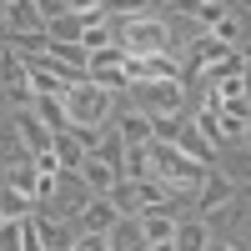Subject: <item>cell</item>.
Segmentation results:
<instances>
[{"label": "cell", "instance_id": "6da1fadb", "mask_svg": "<svg viewBox=\"0 0 251 251\" xmlns=\"http://www.w3.org/2000/svg\"><path fill=\"white\" fill-rule=\"evenodd\" d=\"M66 116H71V126H96L100 131V126H111V116H116V96L100 91L86 75V80H75L66 91Z\"/></svg>", "mask_w": 251, "mask_h": 251}, {"label": "cell", "instance_id": "7a4b0ae2", "mask_svg": "<svg viewBox=\"0 0 251 251\" xmlns=\"http://www.w3.org/2000/svg\"><path fill=\"white\" fill-rule=\"evenodd\" d=\"M116 40L131 55H156L171 50V20L166 15H141V20H116Z\"/></svg>", "mask_w": 251, "mask_h": 251}, {"label": "cell", "instance_id": "3957f363", "mask_svg": "<svg viewBox=\"0 0 251 251\" xmlns=\"http://www.w3.org/2000/svg\"><path fill=\"white\" fill-rule=\"evenodd\" d=\"M131 91H136V111H146V116H176L181 121L186 80H156V86H131Z\"/></svg>", "mask_w": 251, "mask_h": 251}, {"label": "cell", "instance_id": "277c9868", "mask_svg": "<svg viewBox=\"0 0 251 251\" xmlns=\"http://www.w3.org/2000/svg\"><path fill=\"white\" fill-rule=\"evenodd\" d=\"M10 131L20 136V146H25L30 156H40V151H50V141H55V131H50V126L40 121V116H35L30 106H25V111H10Z\"/></svg>", "mask_w": 251, "mask_h": 251}, {"label": "cell", "instance_id": "5b68a950", "mask_svg": "<svg viewBox=\"0 0 251 251\" xmlns=\"http://www.w3.org/2000/svg\"><path fill=\"white\" fill-rule=\"evenodd\" d=\"M236 201V181L231 176H221V171H211L201 181V191H196V211H206V216H216V211H226V206ZM201 216V221H206Z\"/></svg>", "mask_w": 251, "mask_h": 251}, {"label": "cell", "instance_id": "8992f818", "mask_svg": "<svg viewBox=\"0 0 251 251\" xmlns=\"http://www.w3.org/2000/svg\"><path fill=\"white\" fill-rule=\"evenodd\" d=\"M40 211V201L30 191H20L15 181H0V221H30Z\"/></svg>", "mask_w": 251, "mask_h": 251}, {"label": "cell", "instance_id": "52a82bcc", "mask_svg": "<svg viewBox=\"0 0 251 251\" xmlns=\"http://www.w3.org/2000/svg\"><path fill=\"white\" fill-rule=\"evenodd\" d=\"M80 186H86V191L91 196H111V186L121 181V171H116V166H106V161H100V156H86V161H80Z\"/></svg>", "mask_w": 251, "mask_h": 251}, {"label": "cell", "instance_id": "ba28073f", "mask_svg": "<svg viewBox=\"0 0 251 251\" xmlns=\"http://www.w3.org/2000/svg\"><path fill=\"white\" fill-rule=\"evenodd\" d=\"M35 221H40V241H46V251H75L80 226H71L66 216H35Z\"/></svg>", "mask_w": 251, "mask_h": 251}, {"label": "cell", "instance_id": "9c48e42d", "mask_svg": "<svg viewBox=\"0 0 251 251\" xmlns=\"http://www.w3.org/2000/svg\"><path fill=\"white\" fill-rule=\"evenodd\" d=\"M176 206H156V211H141V231H146V246H156V241H171L176 236Z\"/></svg>", "mask_w": 251, "mask_h": 251}, {"label": "cell", "instance_id": "30bf717a", "mask_svg": "<svg viewBox=\"0 0 251 251\" xmlns=\"http://www.w3.org/2000/svg\"><path fill=\"white\" fill-rule=\"evenodd\" d=\"M116 221H121V211L111 206V196H91L80 206V231H111Z\"/></svg>", "mask_w": 251, "mask_h": 251}, {"label": "cell", "instance_id": "8fae6325", "mask_svg": "<svg viewBox=\"0 0 251 251\" xmlns=\"http://www.w3.org/2000/svg\"><path fill=\"white\" fill-rule=\"evenodd\" d=\"M30 30H46L35 0H15V5H5V35H30Z\"/></svg>", "mask_w": 251, "mask_h": 251}, {"label": "cell", "instance_id": "7c38bea8", "mask_svg": "<svg viewBox=\"0 0 251 251\" xmlns=\"http://www.w3.org/2000/svg\"><path fill=\"white\" fill-rule=\"evenodd\" d=\"M116 131L126 136V146H151L156 141V121L146 111H126V116H116Z\"/></svg>", "mask_w": 251, "mask_h": 251}, {"label": "cell", "instance_id": "4fadbf2b", "mask_svg": "<svg viewBox=\"0 0 251 251\" xmlns=\"http://www.w3.org/2000/svg\"><path fill=\"white\" fill-rule=\"evenodd\" d=\"M50 151H55V161H60V171H80V161H86L91 151H86V146H80V136L75 131H55V141H50Z\"/></svg>", "mask_w": 251, "mask_h": 251}, {"label": "cell", "instance_id": "5bb4252c", "mask_svg": "<svg viewBox=\"0 0 251 251\" xmlns=\"http://www.w3.org/2000/svg\"><path fill=\"white\" fill-rule=\"evenodd\" d=\"M136 186V201H141V211H156V206H176V191H171V181H161V176H146V181H131Z\"/></svg>", "mask_w": 251, "mask_h": 251}, {"label": "cell", "instance_id": "9a60e30c", "mask_svg": "<svg viewBox=\"0 0 251 251\" xmlns=\"http://www.w3.org/2000/svg\"><path fill=\"white\" fill-rule=\"evenodd\" d=\"M171 241H176V251H211V221H201V216L186 221L181 216V226H176Z\"/></svg>", "mask_w": 251, "mask_h": 251}, {"label": "cell", "instance_id": "2e32d148", "mask_svg": "<svg viewBox=\"0 0 251 251\" xmlns=\"http://www.w3.org/2000/svg\"><path fill=\"white\" fill-rule=\"evenodd\" d=\"M176 151H181V156H191V161H201V166H211V156H216V146L206 141V136L196 131L191 121H181V136H176Z\"/></svg>", "mask_w": 251, "mask_h": 251}, {"label": "cell", "instance_id": "e0dca14e", "mask_svg": "<svg viewBox=\"0 0 251 251\" xmlns=\"http://www.w3.org/2000/svg\"><path fill=\"white\" fill-rule=\"evenodd\" d=\"M111 251H146V231H141V216H121L111 226Z\"/></svg>", "mask_w": 251, "mask_h": 251}, {"label": "cell", "instance_id": "ac0fdd59", "mask_svg": "<svg viewBox=\"0 0 251 251\" xmlns=\"http://www.w3.org/2000/svg\"><path fill=\"white\" fill-rule=\"evenodd\" d=\"M30 111L50 126V131H71V116H66V96H35Z\"/></svg>", "mask_w": 251, "mask_h": 251}, {"label": "cell", "instance_id": "d6986e66", "mask_svg": "<svg viewBox=\"0 0 251 251\" xmlns=\"http://www.w3.org/2000/svg\"><path fill=\"white\" fill-rule=\"evenodd\" d=\"M146 176H156L151 146H126V171H121V181H146Z\"/></svg>", "mask_w": 251, "mask_h": 251}, {"label": "cell", "instance_id": "ffe728a7", "mask_svg": "<svg viewBox=\"0 0 251 251\" xmlns=\"http://www.w3.org/2000/svg\"><path fill=\"white\" fill-rule=\"evenodd\" d=\"M91 156H100L106 166H116V171H126V136L116 131V121L106 126V136H100V146H96Z\"/></svg>", "mask_w": 251, "mask_h": 251}, {"label": "cell", "instance_id": "44dd1931", "mask_svg": "<svg viewBox=\"0 0 251 251\" xmlns=\"http://www.w3.org/2000/svg\"><path fill=\"white\" fill-rule=\"evenodd\" d=\"M10 166H30V151L20 146V136L5 126V131H0V171H10Z\"/></svg>", "mask_w": 251, "mask_h": 251}, {"label": "cell", "instance_id": "7402d4cb", "mask_svg": "<svg viewBox=\"0 0 251 251\" xmlns=\"http://www.w3.org/2000/svg\"><path fill=\"white\" fill-rule=\"evenodd\" d=\"M211 35L216 40H226V46H236L241 50V40H246V20H241V10H226L216 25H211Z\"/></svg>", "mask_w": 251, "mask_h": 251}, {"label": "cell", "instance_id": "603a6c76", "mask_svg": "<svg viewBox=\"0 0 251 251\" xmlns=\"http://www.w3.org/2000/svg\"><path fill=\"white\" fill-rule=\"evenodd\" d=\"M80 46H86V55H96V50L116 46V20H100V25H86V30H80Z\"/></svg>", "mask_w": 251, "mask_h": 251}, {"label": "cell", "instance_id": "cb8c5ba5", "mask_svg": "<svg viewBox=\"0 0 251 251\" xmlns=\"http://www.w3.org/2000/svg\"><path fill=\"white\" fill-rule=\"evenodd\" d=\"M111 20H141V15H156V0H106Z\"/></svg>", "mask_w": 251, "mask_h": 251}, {"label": "cell", "instance_id": "d4e9b609", "mask_svg": "<svg viewBox=\"0 0 251 251\" xmlns=\"http://www.w3.org/2000/svg\"><path fill=\"white\" fill-rule=\"evenodd\" d=\"M111 206H116L121 216H141V201H136V186H131V181H116V186H111Z\"/></svg>", "mask_w": 251, "mask_h": 251}, {"label": "cell", "instance_id": "484cf974", "mask_svg": "<svg viewBox=\"0 0 251 251\" xmlns=\"http://www.w3.org/2000/svg\"><path fill=\"white\" fill-rule=\"evenodd\" d=\"M71 15H80L86 25H100V20H111V5L106 0H71Z\"/></svg>", "mask_w": 251, "mask_h": 251}, {"label": "cell", "instance_id": "4316f807", "mask_svg": "<svg viewBox=\"0 0 251 251\" xmlns=\"http://www.w3.org/2000/svg\"><path fill=\"white\" fill-rule=\"evenodd\" d=\"M191 126H196V131H201L206 141H211V146H221V116H216L211 106H201V111L191 116Z\"/></svg>", "mask_w": 251, "mask_h": 251}, {"label": "cell", "instance_id": "83f0119b", "mask_svg": "<svg viewBox=\"0 0 251 251\" xmlns=\"http://www.w3.org/2000/svg\"><path fill=\"white\" fill-rule=\"evenodd\" d=\"M80 30H86V20H80V15H60V20H50V40H80Z\"/></svg>", "mask_w": 251, "mask_h": 251}, {"label": "cell", "instance_id": "f1b7e54d", "mask_svg": "<svg viewBox=\"0 0 251 251\" xmlns=\"http://www.w3.org/2000/svg\"><path fill=\"white\" fill-rule=\"evenodd\" d=\"M206 0H156V15H196Z\"/></svg>", "mask_w": 251, "mask_h": 251}, {"label": "cell", "instance_id": "f546056e", "mask_svg": "<svg viewBox=\"0 0 251 251\" xmlns=\"http://www.w3.org/2000/svg\"><path fill=\"white\" fill-rule=\"evenodd\" d=\"M35 10H40V20H46V30H50V20L71 15V0H35Z\"/></svg>", "mask_w": 251, "mask_h": 251}, {"label": "cell", "instance_id": "4dcf8cb0", "mask_svg": "<svg viewBox=\"0 0 251 251\" xmlns=\"http://www.w3.org/2000/svg\"><path fill=\"white\" fill-rule=\"evenodd\" d=\"M0 251H25V241H20V221H0Z\"/></svg>", "mask_w": 251, "mask_h": 251}, {"label": "cell", "instance_id": "1f68e13d", "mask_svg": "<svg viewBox=\"0 0 251 251\" xmlns=\"http://www.w3.org/2000/svg\"><path fill=\"white\" fill-rule=\"evenodd\" d=\"M75 251H111V236H106V231H80Z\"/></svg>", "mask_w": 251, "mask_h": 251}, {"label": "cell", "instance_id": "d6a6232c", "mask_svg": "<svg viewBox=\"0 0 251 251\" xmlns=\"http://www.w3.org/2000/svg\"><path fill=\"white\" fill-rule=\"evenodd\" d=\"M241 60H246V66H251V35L241 40Z\"/></svg>", "mask_w": 251, "mask_h": 251}, {"label": "cell", "instance_id": "836d02e7", "mask_svg": "<svg viewBox=\"0 0 251 251\" xmlns=\"http://www.w3.org/2000/svg\"><path fill=\"white\" fill-rule=\"evenodd\" d=\"M146 251H176V241H156V246H146Z\"/></svg>", "mask_w": 251, "mask_h": 251}, {"label": "cell", "instance_id": "e575fe53", "mask_svg": "<svg viewBox=\"0 0 251 251\" xmlns=\"http://www.w3.org/2000/svg\"><path fill=\"white\" fill-rule=\"evenodd\" d=\"M241 146H246V151H251V121H246V131H241Z\"/></svg>", "mask_w": 251, "mask_h": 251}, {"label": "cell", "instance_id": "d590c367", "mask_svg": "<svg viewBox=\"0 0 251 251\" xmlns=\"http://www.w3.org/2000/svg\"><path fill=\"white\" fill-rule=\"evenodd\" d=\"M241 86H246V100H251V66H246V75H241Z\"/></svg>", "mask_w": 251, "mask_h": 251}, {"label": "cell", "instance_id": "8d00e7d4", "mask_svg": "<svg viewBox=\"0 0 251 251\" xmlns=\"http://www.w3.org/2000/svg\"><path fill=\"white\" fill-rule=\"evenodd\" d=\"M231 10H251V0H231Z\"/></svg>", "mask_w": 251, "mask_h": 251}, {"label": "cell", "instance_id": "74e56055", "mask_svg": "<svg viewBox=\"0 0 251 251\" xmlns=\"http://www.w3.org/2000/svg\"><path fill=\"white\" fill-rule=\"evenodd\" d=\"M211 251H236V246H231V241H216V246H211Z\"/></svg>", "mask_w": 251, "mask_h": 251}, {"label": "cell", "instance_id": "f35d334b", "mask_svg": "<svg viewBox=\"0 0 251 251\" xmlns=\"http://www.w3.org/2000/svg\"><path fill=\"white\" fill-rule=\"evenodd\" d=\"M0 181H5V171H0Z\"/></svg>", "mask_w": 251, "mask_h": 251}, {"label": "cell", "instance_id": "ab89813d", "mask_svg": "<svg viewBox=\"0 0 251 251\" xmlns=\"http://www.w3.org/2000/svg\"><path fill=\"white\" fill-rule=\"evenodd\" d=\"M0 131H5V126H0Z\"/></svg>", "mask_w": 251, "mask_h": 251}, {"label": "cell", "instance_id": "60d3db41", "mask_svg": "<svg viewBox=\"0 0 251 251\" xmlns=\"http://www.w3.org/2000/svg\"><path fill=\"white\" fill-rule=\"evenodd\" d=\"M0 55H5V50H0Z\"/></svg>", "mask_w": 251, "mask_h": 251}]
</instances>
